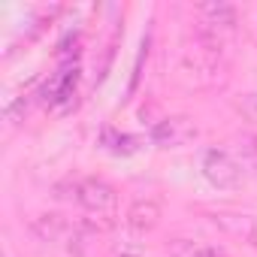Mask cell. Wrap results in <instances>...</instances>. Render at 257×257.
<instances>
[{
    "instance_id": "1",
    "label": "cell",
    "mask_w": 257,
    "mask_h": 257,
    "mask_svg": "<svg viewBox=\"0 0 257 257\" xmlns=\"http://www.w3.org/2000/svg\"><path fill=\"white\" fill-rule=\"evenodd\" d=\"M194 37H197V46L227 58V49L233 46L236 40V31H239V13L236 7L230 4H200L194 10Z\"/></svg>"
},
{
    "instance_id": "2",
    "label": "cell",
    "mask_w": 257,
    "mask_h": 257,
    "mask_svg": "<svg viewBox=\"0 0 257 257\" xmlns=\"http://www.w3.org/2000/svg\"><path fill=\"white\" fill-rule=\"evenodd\" d=\"M73 200L91 230H112L118 224V191L97 176L73 182Z\"/></svg>"
},
{
    "instance_id": "3",
    "label": "cell",
    "mask_w": 257,
    "mask_h": 257,
    "mask_svg": "<svg viewBox=\"0 0 257 257\" xmlns=\"http://www.w3.org/2000/svg\"><path fill=\"white\" fill-rule=\"evenodd\" d=\"M31 230H34L43 242H52V245H61V248H67V251L82 254L91 227H88L85 221H70V218H64V215L49 212V215L34 218V221H31Z\"/></svg>"
},
{
    "instance_id": "4",
    "label": "cell",
    "mask_w": 257,
    "mask_h": 257,
    "mask_svg": "<svg viewBox=\"0 0 257 257\" xmlns=\"http://www.w3.org/2000/svg\"><path fill=\"white\" fill-rule=\"evenodd\" d=\"M200 170H203V176H206L215 188H221V191H230V188H239V185H242V170H239V164H236L227 152H221V149L203 152Z\"/></svg>"
},
{
    "instance_id": "5",
    "label": "cell",
    "mask_w": 257,
    "mask_h": 257,
    "mask_svg": "<svg viewBox=\"0 0 257 257\" xmlns=\"http://www.w3.org/2000/svg\"><path fill=\"white\" fill-rule=\"evenodd\" d=\"M209 221H212L221 233L233 236L236 242H245V245L257 248V218H254V215H248V212H230V209H221V212H212V215H209Z\"/></svg>"
},
{
    "instance_id": "6",
    "label": "cell",
    "mask_w": 257,
    "mask_h": 257,
    "mask_svg": "<svg viewBox=\"0 0 257 257\" xmlns=\"http://www.w3.org/2000/svg\"><path fill=\"white\" fill-rule=\"evenodd\" d=\"M152 140L161 146V149H179L191 140H197V124L191 118H164L161 124H155V131H152Z\"/></svg>"
},
{
    "instance_id": "7",
    "label": "cell",
    "mask_w": 257,
    "mask_h": 257,
    "mask_svg": "<svg viewBox=\"0 0 257 257\" xmlns=\"http://www.w3.org/2000/svg\"><path fill=\"white\" fill-rule=\"evenodd\" d=\"M124 224H127L131 233L146 236V233H152L161 224V206L155 200H137V203H131V209H127Z\"/></svg>"
},
{
    "instance_id": "8",
    "label": "cell",
    "mask_w": 257,
    "mask_h": 257,
    "mask_svg": "<svg viewBox=\"0 0 257 257\" xmlns=\"http://www.w3.org/2000/svg\"><path fill=\"white\" fill-rule=\"evenodd\" d=\"M170 257H227V251H221L218 245H206L197 239H173L167 245Z\"/></svg>"
},
{
    "instance_id": "9",
    "label": "cell",
    "mask_w": 257,
    "mask_h": 257,
    "mask_svg": "<svg viewBox=\"0 0 257 257\" xmlns=\"http://www.w3.org/2000/svg\"><path fill=\"white\" fill-rule=\"evenodd\" d=\"M109 257H146V245L140 242V236H137V233L127 230L121 239H115V242H112Z\"/></svg>"
},
{
    "instance_id": "10",
    "label": "cell",
    "mask_w": 257,
    "mask_h": 257,
    "mask_svg": "<svg viewBox=\"0 0 257 257\" xmlns=\"http://www.w3.org/2000/svg\"><path fill=\"white\" fill-rule=\"evenodd\" d=\"M236 112L257 127V91H248V94L236 97Z\"/></svg>"
},
{
    "instance_id": "11",
    "label": "cell",
    "mask_w": 257,
    "mask_h": 257,
    "mask_svg": "<svg viewBox=\"0 0 257 257\" xmlns=\"http://www.w3.org/2000/svg\"><path fill=\"white\" fill-rule=\"evenodd\" d=\"M242 143H245V146H242V149H245V158L257 167V137H245Z\"/></svg>"
}]
</instances>
